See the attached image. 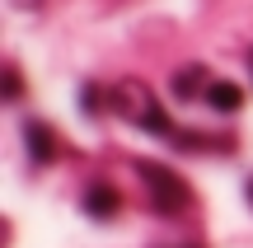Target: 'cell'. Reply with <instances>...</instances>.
Masks as SVG:
<instances>
[{
	"label": "cell",
	"mask_w": 253,
	"mask_h": 248,
	"mask_svg": "<svg viewBox=\"0 0 253 248\" xmlns=\"http://www.w3.org/2000/svg\"><path fill=\"white\" fill-rule=\"evenodd\" d=\"M108 108L122 112L126 122H136L141 131H155V136H169V117H164V108L155 103V94L145 89L141 80H122L108 89Z\"/></svg>",
	"instance_id": "6da1fadb"
},
{
	"label": "cell",
	"mask_w": 253,
	"mask_h": 248,
	"mask_svg": "<svg viewBox=\"0 0 253 248\" xmlns=\"http://www.w3.org/2000/svg\"><path fill=\"white\" fill-rule=\"evenodd\" d=\"M141 178H145V192H150V206L164 215H178L188 206V183H183L173 169L164 164H141Z\"/></svg>",
	"instance_id": "7a4b0ae2"
},
{
	"label": "cell",
	"mask_w": 253,
	"mask_h": 248,
	"mask_svg": "<svg viewBox=\"0 0 253 248\" xmlns=\"http://www.w3.org/2000/svg\"><path fill=\"white\" fill-rule=\"evenodd\" d=\"M24 141H28V155H33L38 164H52L56 159V141H52V131H47L42 122H24Z\"/></svg>",
	"instance_id": "3957f363"
},
{
	"label": "cell",
	"mask_w": 253,
	"mask_h": 248,
	"mask_svg": "<svg viewBox=\"0 0 253 248\" xmlns=\"http://www.w3.org/2000/svg\"><path fill=\"white\" fill-rule=\"evenodd\" d=\"M118 206H122V197L113 192L108 183H94L89 192H84V211H89L94 220H108V215H118Z\"/></svg>",
	"instance_id": "277c9868"
},
{
	"label": "cell",
	"mask_w": 253,
	"mask_h": 248,
	"mask_svg": "<svg viewBox=\"0 0 253 248\" xmlns=\"http://www.w3.org/2000/svg\"><path fill=\"white\" fill-rule=\"evenodd\" d=\"M207 103H211L216 112H239L244 94H239V84H230V80H211V89H207Z\"/></svg>",
	"instance_id": "5b68a950"
},
{
	"label": "cell",
	"mask_w": 253,
	"mask_h": 248,
	"mask_svg": "<svg viewBox=\"0 0 253 248\" xmlns=\"http://www.w3.org/2000/svg\"><path fill=\"white\" fill-rule=\"evenodd\" d=\"M211 84H207V71L202 66H188V71H178L173 75V94L178 99H197V94H207Z\"/></svg>",
	"instance_id": "8992f818"
},
{
	"label": "cell",
	"mask_w": 253,
	"mask_h": 248,
	"mask_svg": "<svg viewBox=\"0 0 253 248\" xmlns=\"http://www.w3.org/2000/svg\"><path fill=\"white\" fill-rule=\"evenodd\" d=\"M249 206H253V178H249Z\"/></svg>",
	"instance_id": "52a82bcc"
}]
</instances>
